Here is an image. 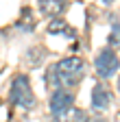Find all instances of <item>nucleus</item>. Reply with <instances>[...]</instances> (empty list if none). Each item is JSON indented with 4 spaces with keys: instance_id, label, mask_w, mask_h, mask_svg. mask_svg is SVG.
Instances as JSON below:
<instances>
[{
    "instance_id": "f257e3e1",
    "label": "nucleus",
    "mask_w": 120,
    "mask_h": 122,
    "mask_svg": "<svg viewBox=\"0 0 120 122\" xmlns=\"http://www.w3.org/2000/svg\"><path fill=\"white\" fill-rule=\"evenodd\" d=\"M50 81L55 87H63V89H74L85 76V61L81 57H66L50 68L48 72Z\"/></svg>"
},
{
    "instance_id": "f03ea898",
    "label": "nucleus",
    "mask_w": 120,
    "mask_h": 122,
    "mask_svg": "<svg viewBox=\"0 0 120 122\" xmlns=\"http://www.w3.org/2000/svg\"><path fill=\"white\" fill-rule=\"evenodd\" d=\"M11 105L20 107V109H31L35 105V96H33V89L31 83L24 74H18L11 83Z\"/></svg>"
},
{
    "instance_id": "7ed1b4c3",
    "label": "nucleus",
    "mask_w": 120,
    "mask_h": 122,
    "mask_svg": "<svg viewBox=\"0 0 120 122\" xmlns=\"http://www.w3.org/2000/svg\"><path fill=\"white\" fill-rule=\"evenodd\" d=\"M94 68H96V74L100 79H111L120 70V59L114 52V48H103L94 59Z\"/></svg>"
},
{
    "instance_id": "20e7f679",
    "label": "nucleus",
    "mask_w": 120,
    "mask_h": 122,
    "mask_svg": "<svg viewBox=\"0 0 120 122\" xmlns=\"http://www.w3.org/2000/svg\"><path fill=\"white\" fill-rule=\"evenodd\" d=\"M89 98H92V107L98 109V111L109 109V105L114 102V94L109 92V87L105 83H96L92 87V96H89Z\"/></svg>"
},
{
    "instance_id": "39448f33",
    "label": "nucleus",
    "mask_w": 120,
    "mask_h": 122,
    "mask_svg": "<svg viewBox=\"0 0 120 122\" xmlns=\"http://www.w3.org/2000/svg\"><path fill=\"white\" fill-rule=\"evenodd\" d=\"M74 105V94H72V89H63V87H57L52 92V96H50V111L52 113H59V111H63L68 109V107Z\"/></svg>"
},
{
    "instance_id": "423d86ee",
    "label": "nucleus",
    "mask_w": 120,
    "mask_h": 122,
    "mask_svg": "<svg viewBox=\"0 0 120 122\" xmlns=\"http://www.w3.org/2000/svg\"><path fill=\"white\" fill-rule=\"evenodd\" d=\"M55 118H57V122H89L87 113L83 109H79V107H74V105L63 109V111H59V113H55Z\"/></svg>"
},
{
    "instance_id": "0eeeda50",
    "label": "nucleus",
    "mask_w": 120,
    "mask_h": 122,
    "mask_svg": "<svg viewBox=\"0 0 120 122\" xmlns=\"http://www.w3.org/2000/svg\"><path fill=\"white\" fill-rule=\"evenodd\" d=\"M39 9L50 18H59L66 11V0H39Z\"/></svg>"
},
{
    "instance_id": "6e6552de",
    "label": "nucleus",
    "mask_w": 120,
    "mask_h": 122,
    "mask_svg": "<svg viewBox=\"0 0 120 122\" xmlns=\"http://www.w3.org/2000/svg\"><path fill=\"white\" fill-rule=\"evenodd\" d=\"M48 33H50V35H63V37H70V39L77 35L61 18H52V22L48 24Z\"/></svg>"
},
{
    "instance_id": "1a4fd4ad",
    "label": "nucleus",
    "mask_w": 120,
    "mask_h": 122,
    "mask_svg": "<svg viewBox=\"0 0 120 122\" xmlns=\"http://www.w3.org/2000/svg\"><path fill=\"white\" fill-rule=\"evenodd\" d=\"M109 44L114 48H120V24H114L111 33H109Z\"/></svg>"
},
{
    "instance_id": "9d476101",
    "label": "nucleus",
    "mask_w": 120,
    "mask_h": 122,
    "mask_svg": "<svg viewBox=\"0 0 120 122\" xmlns=\"http://www.w3.org/2000/svg\"><path fill=\"white\" fill-rule=\"evenodd\" d=\"M118 92H120V79H118Z\"/></svg>"
}]
</instances>
